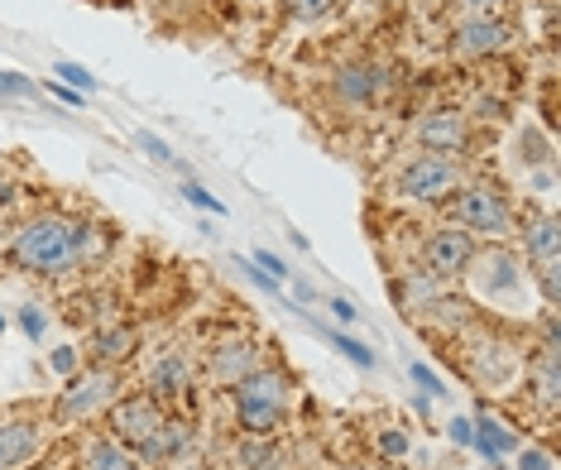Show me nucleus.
Here are the masks:
<instances>
[{
	"label": "nucleus",
	"instance_id": "obj_1",
	"mask_svg": "<svg viewBox=\"0 0 561 470\" xmlns=\"http://www.w3.org/2000/svg\"><path fill=\"white\" fill-rule=\"evenodd\" d=\"M82 250V226L62 216H39L15 236V260L30 270H62Z\"/></svg>",
	"mask_w": 561,
	"mask_h": 470
},
{
	"label": "nucleus",
	"instance_id": "obj_2",
	"mask_svg": "<svg viewBox=\"0 0 561 470\" xmlns=\"http://www.w3.org/2000/svg\"><path fill=\"white\" fill-rule=\"evenodd\" d=\"M284 403H288V389L278 375H245L236 389V417L250 437H270L284 423Z\"/></svg>",
	"mask_w": 561,
	"mask_h": 470
},
{
	"label": "nucleus",
	"instance_id": "obj_3",
	"mask_svg": "<svg viewBox=\"0 0 561 470\" xmlns=\"http://www.w3.org/2000/svg\"><path fill=\"white\" fill-rule=\"evenodd\" d=\"M456 221L470 226V231H484V236H508L514 216H508L504 197L494 193V187H466V193L456 197Z\"/></svg>",
	"mask_w": 561,
	"mask_h": 470
},
{
	"label": "nucleus",
	"instance_id": "obj_4",
	"mask_svg": "<svg viewBox=\"0 0 561 470\" xmlns=\"http://www.w3.org/2000/svg\"><path fill=\"white\" fill-rule=\"evenodd\" d=\"M111 427H116V437H121V442L149 447V442H154L169 423H163V413H159V403H154V399L135 393V399H125V403H116V409H111Z\"/></svg>",
	"mask_w": 561,
	"mask_h": 470
},
{
	"label": "nucleus",
	"instance_id": "obj_5",
	"mask_svg": "<svg viewBox=\"0 0 561 470\" xmlns=\"http://www.w3.org/2000/svg\"><path fill=\"white\" fill-rule=\"evenodd\" d=\"M451 187H456V163H446V159H413L399 173V193L413 202H437Z\"/></svg>",
	"mask_w": 561,
	"mask_h": 470
},
{
	"label": "nucleus",
	"instance_id": "obj_6",
	"mask_svg": "<svg viewBox=\"0 0 561 470\" xmlns=\"http://www.w3.org/2000/svg\"><path fill=\"white\" fill-rule=\"evenodd\" d=\"M111 393H116V375H111V370L78 375V379H72V389L58 399V413H62V417H87V413L106 409Z\"/></svg>",
	"mask_w": 561,
	"mask_h": 470
},
{
	"label": "nucleus",
	"instance_id": "obj_7",
	"mask_svg": "<svg viewBox=\"0 0 561 470\" xmlns=\"http://www.w3.org/2000/svg\"><path fill=\"white\" fill-rule=\"evenodd\" d=\"M423 264H427L432 278L466 274V264H470V236H461V231H437V236L427 240V250H423Z\"/></svg>",
	"mask_w": 561,
	"mask_h": 470
},
{
	"label": "nucleus",
	"instance_id": "obj_8",
	"mask_svg": "<svg viewBox=\"0 0 561 470\" xmlns=\"http://www.w3.org/2000/svg\"><path fill=\"white\" fill-rule=\"evenodd\" d=\"M508 39V30L500 20H490V15H470L461 30H456V48H461L466 58H480V54H494Z\"/></svg>",
	"mask_w": 561,
	"mask_h": 470
},
{
	"label": "nucleus",
	"instance_id": "obj_9",
	"mask_svg": "<svg viewBox=\"0 0 561 470\" xmlns=\"http://www.w3.org/2000/svg\"><path fill=\"white\" fill-rule=\"evenodd\" d=\"M336 92L346 101H379L385 96V68H375V62H355V68H341L336 72Z\"/></svg>",
	"mask_w": 561,
	"mask_h": 470
},
{
	"label": "nucleus",
	"instance_id": "obj_10",
	"mask_svg": "<svg viewBox=\"0 0 561 470\" xmlns=\"http://www.w3.org/2000/svg\"><path fill=\"white\" fill-rule=\"evenodd\" d=\"M528 255L542 264V294H557V216H542L528 236Z\"/></svg>",
	"mask_w": 561,
	"mask_h": 470
},
{
	"label": "nucleus",
	"instance_id": "obj_11",
	"mask_svg": "<svg viewBox=\"0 0 561 470\" xmlns=\"http://www.w3.org/2000/svg\"><path fill=\"white\" fill-rule=\"evenodd\" d=\"M39 451V427L34 423H5L0 427V470H15Z\"/></svg>",
	"mask_w": 561,
	"mask_h": 470
},
{
	"label": "nucleus",
	"instance_id": "obj_12",
	"mask_svg": "<svg viewBox=\"0 0 561 470\" xmlns=\"http://www.w3.org/2000/svg\"><path fill=\"white\" fill-rule=\"evenodd\" d=\"M417 139H423L427 149H461L466 145V116L461 111H437V116L423 121V130H417Z\"/></svg>",
	"mask_w": 561,
	"mask_h": 470
},
{
	"label": "nucleus",
	"instance_id": "obj_13",
	"mask_svg": "<svg viewBox=\"0 0 561 470\" xmlns=\"http://www.w3.org/2000/svg\"><path fill=\"white\" fill-rule=\"evenodd\" d=\"M211 370H216V379H245V375H254V351L245 346V341H226V346H216V355H211Z\"/></svg>",
	"mask_w": 561,
	"mask_h": 470
},
{
	"label": "nucleus",
	"instance_id": "obj_14",
	"mask_svg": "<svg viewBox=\"0 0 561 470\" xmlns=\"http://www.w3.org/2000/svg\"><path fill=\"white\" fill-rule=\"evenodd\" d=\"M470 442H476V447L490 456V461H494V456L518 451V437L504 423H494V417H480V423H470Z\"/></svg>",
	"mask_w": 561,
	"mask_h": 470
},
{
	"label": "nucleus",
	"instance_id": "obj_15",
	"mask_svg": "<svg viewBox=\"0 0 561 470\" xmlns=\"http://www.w3.org/2000/svg\"><path fill=\"white\" fill-rule=\"evenodd\" d=\"M480 270L490 274V278H484V294H490V298H514L518 288H523V274H518V264H514V260H504V255L484 260Z\"/></svg>",
	"mask_w": 561,
	"mask_h": 470
},
{
	"label": "nucleus",
	"instance_id": "obj_16",
	"mask_svg": "<svg viewBox=\"0 0 561 470\" xmlns=\"http://www.w3.org/2000/svg\"><path fill=\"white\" fill-rule=\"evenodd\" d=\"M236 461L245 466V470H278V466H284V451H278L274 437H250V432H245V442H240Z\"/></svg>",
	"mask_w": 561,
	"mask_h": 470
},
{
	"label": "nucleus",
	"instance_id": "obj_17",
	"mask_svg": "<svg viewBox=\"0 0 561 470\" xmlns=\"http://www.w3.org/2000/svg\"><path fill=\"white\" fill-rule=\"evenodd\" d=\"M149 385H154L159 399H173V393H183L187 389V360H183V355H169V360H159Z\"/></svg>",
	"mask_w": 561,
	"mask_h": 470
},
{
	"label": "nucleus",
	"instance_id": "obj_18",
	"mask_svg": "<svg viewBox=\"0 0 561 470\" xmlns=\"http://www.w3.org/2000/svg\"><path fill=\"white\" fill-rule=\"evenodd\" d=\"M87 466H92V470H135V456H125L116 442H92Z\"/></svg>",
	"mask_w": 561,
	"mask_h": 470
},
{
	"label": "nucleus",
	"instance_id": "obj_19",
	"mask_svg": "<svg viewBox=\"0 0 561 470\" xmlns=\"http://www.w3.org/2000/svg\"><path fill=\"white\" fill-rule=\"evenodd\" d=\"M327 341H331V346H336L341 355H346V360L351 365H360V370H369V365H375V355H369L365 346H360V341H351V336H336V332H322Z\"/></svg>",
	"mask_w": 561,
	"mask_h": 470
},
{
	"label": "nucleus",
	"instance_id": "obj_20",
	"mask_svg": "<svg viewBox=\"0 0 561 470\" xmlns=\"http://www.w3.org/2000/svg\"><path fill=\"white\" fill-rule=\"evenodd\" d=\"M58 78H62V82H72V92H92V87H96L92 72H87L82 62H68V58L58 62Z\"/></svg>",
	"mask_w": 561,
	"mask_h": 470
},
{
	"label": "nucleus",
	"instance_id": "obj_21",
	"mask_svg": "<svg viewBox=\"0 0 561 470\" xmlns=\"http://www.w3.org/2000/svg\"><path fill=\"white\" fill-rule=\"evenodd\" d=\"M288 10H293V15H298V20H327L331 15V10H336V0H288Z\"/></svg>",
	"mask_w": 561,
	"mask_h": 470
},
{
	"label": "nucleus",
	"instance_id": "obj_22",
	"mask_svg": "<svg viewBox=\"0 0 561 470\" xmlns=\"http://www.w3.org/2000/svg\"><path fill=\"white\" fill-rule=\"evenodd\" d=\"M139 149H145L154 163H173V149H169V139H159L154 130H139Z\"/></svg>",
	"mask_w": 561,
	"mask_h": 470
},
{
	"label": "nucleus",
	"instance_id": "obj_23",
	"mask_svg": "<svg viewBox=\"0 0 561 470\" xmlns=\"http://www.w3.org/2000/svg\"><path fill=\"white\" fill-rule=\"evenodd\" d=\"M183 197L193 202V207H202V211H216V216H226V207H221V197H211L207 187H197V183H183Z\"/></svg>",
	"mask_w": 561,
	"mask_h": 470
},
{
	"label": "nucleus",
	"instance_id": "obj_24",
	"mask_svg": "<svg viewBox=\"0 0 561 470\" xmlns=\"http://www.w3.org/2000/svg\"><path fill=\"white\" fill-rule=\"evenodd\" d=\"M44 326H48V322H44V312H39V308H20V332H24V336L39 341V336H44Z\"/></svg>",
	"mask_w": 561,
	"mask_h": 470
},
{
	"label": "nucleus",
	"instance_id": "obj_25",
	"mask_svg": "<svg viewBox=\"0 0 561 470\" xmlns=\"http://www.w3.org/2000/svg\"><path fill=\"white\" fill-rule=\"evenodd\" d=\"M518 470H552V456L538 451V447H523L518 451Z\"/></svg>",
	"mask_w": 561,
	"mask_h": 470
},
{
	"label": "nucleus",
	"instance_id": "obj_26",
	"mask_svg": "<svg viewBox=\"0 0 561 470\" xmlns=\"http://www.w3.org/2000/svg\"><path fill=\"white\" fill-rule=\"evenodd\" d=\"M24 92H34L30 78H20V72H0V96H24Z\"/></svg>",
	"mask_w": 561,
	"mask_h": 470
},
{
	"label": "nucleus",
	"instance_id": "obj_27",
	"mask_svg": "<svg viewBox=\"0 0 561 470\" xmlns=\"http://www.w3.org/2000/svg\"><path fill=\"white\" fill-rule=\"evenodd\" d=\"M48 365H54L58 375H72V370H78V351H72V346H58L54 355H48Z\"/></svg>",
	"mask_w": 561,
	"mask_h": 470
},
{
	"label": "nucleus",
	"instance_id": "obj_28",
	"mask_svg": "<svg viewBox=\"0 0 561 470\" xmlns=\"http://www.w3.org/2000/svg\"><path fill=\"white\" fill-rule=\"evenodd\" d=\"M254 270H264L270 278H284V274H288V270H284V260L270 255V250H254Z\"/></svg>",
	"mask_w": 561,
	"mask_h": 470
},
{
	"label": "nucleus",
	"instance_id": "obj_29",
	"mask_svg": "<svg viewBox=\"0 0 561 470\" xmlns=\"http://www.w3.org/2000/svg\"><path fill=\"white\" fill-rule=\"evenodd\" d=\"M379 451H385V456H408V437H403V432H385V437H379Z\"/></svg>",
	"mask_w": 561,
	"mask_h": 470
},
{
	"label": "nucleus",
	"instance_id": "obj_30",
	"mask_svg": "<svg viewBox=\"0 0 561 470\" xmlns=\"http://www.w3.org/2000/svg\"><path fill=\"white\" fill-rule=\"evenodd\" d=\"M413 379H417V385H423V389L432 393V399H442V393H446V389H442V379H437V375H432V370H427V365H413Z\"/></svg>",
	"mask_w": 561,
	"mask_h": 470
},
{
	"label": "nucleus",
	"instance_id": "obj_31",
	"mask_svg": "<svg viewBox=\"0 0 561 470\" xmlns=\"http://www.w3.org/2000/svg\"><path fill=\"white\" fill-rule=\"evenodd\" d=\"M125 346H130V332H111V336H101V355H125Z\"/></svg>",
	"mask_w": 561,
	"mask_h": 470
},
{
	"label": "nucleus",
	"instance_id": "obj_32",
	"mask_svg": "<svg viewBox=\"0 0 561 470\" xmlns=\"http://www.w3.org/2000/svg\"><path fill=\"white\" fill-rule=\"evenodd\" d=\"M331 312H336V322H360V312H355L346 298H331Z\"/></svg>",
	"mask_w": 561,
	"mask_h": 470
},
{
	"label": "nucleus",
	"instance_id": "obj_33",
	"mask_svg": "<svg viewBox=\"0 0 561 470\" xmlns=\"http://www.w3.org/2000/svg\"><path fill=\"white\" fill-rule=\"evenodd\" d=\"M451 437L461 442V447H470V417H456V423H451Z\"/></svg>",
	"mask_w": 561,
	"mask_h": 470
},
{
	"label": "nucleus",
	"instance_id": "obj_34",
	"mask_svg": "<svg viewBox=\"0 0 561 470\" xmlns=\"http://www.w3.org/2000/svg\"><path fill=\"white\" fill-rule=\"evenodd\" d=\"M461 5H470V10H476V15H484V10H490L494 0H461Z\"/></svg>",
	"mask_w": 561,
	"mask_h": 470
}]
</instances>
